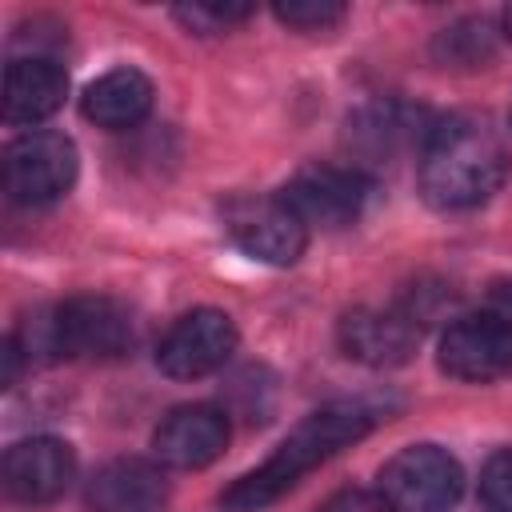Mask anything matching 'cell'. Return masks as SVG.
<instances>
[{
	"label": "cell",
	"instance_id": "6da1fadb",
	"mask_svg": "<svg viewBox=\"0 0 512 512\" xmlns=\"http://www.w3.org/2000/svg\"><path fill=\"white\" fill-rule=\"evenodd\" d=\"M380 420H384L380 408L376 404H364V400L324 404L320 412L304 416L276 444V452L260 468H252L248 476H240L220 496V512H260V508L276 504L288 488L300 484V476H308L312 468H320L324 460H332L340 448H352L356 440H364Z\"/></svg>",
	"mask_w": 512,
	"mask_h": 512
},
{
	"label": "cell",
	"instance_id": "7a4b0ae2",
	"mask_svg": "<svg viewBox=\"0 0 512 512\" xmlns=\"http://www.w3.org/2000/svg\"><path fill=\"white\" fill-rule=\"evenodd\" d=\"M512 172L504 144L476 120H436L420 148V196L440 212L488 204Z\"/></svg>",
	"mask_w": 512,
	"mask_h": 512
},
{
	"label": "cell",
	"instance_id": "3957f363",
	"mask_svg": "<svg viewBox=\"0 0 512 512\" xmlns=\"http://www.w3.org/2000/svg\"><path fill=\"white\" fill-rule=\"evenodd\" d=\"M376 492L392 512H452L464 492V468L440 444H408L380 468Z\"/></svg>",
	"mask_w": 512,
	"mask_h": 512
},
{
	"label": "cell",
	"instance_id": "277c9868",
	"mask_svg": "<svg viewBox=\"0 0 512 512\" xmlns=\"http://www.w3.org/2000/svg\"><path fill=\"white\" fill-rule=\"evenodd\" d=\"M80 172L76 144L64 132H24L4 152V192L12 204H56Z\"/></svg>",
	"mask_w": 512,
	"mask_h": 512
},
{
	"label": "cell",
	"instance_id": "5b68a950",
	"mask_svg": "<svg viewBox=\"0 0 512 512\" xmlns=\"http://www.w3.org/2000/svg\"><path fill=\"white\" fill-rule=\"evenodd\" d=\"M56 316V340L60 356H80V360H116L132 348L136 340V316L124 300L104 296V292H80L68 296Z\"/></svg>",
	"mask_w": 512,
	"mask_h": 512
},
{
	"label": "cell",
	"instance_id": "8992f818",
	"mask_svg": "<svg viewBox=\"0 0 512 512\" xmlns=\"http://www.w3.org/2000/svg\"><path fill=\"white\" fill-rule=\"evenodd\" d=\"M224 232L228 240L264 264H296L308 248V228L296 220V212L280 196H232L224 208Z\"/></svg>",
	"mask_w": 512,
	"mask_h": 512
},
{
	"label": "cell",
	"instance_id": "52a82bcc",
	"mask_svg": "<svg viewBox=\"0 0 512 512\" xmlns=\"http://www.w3.org/2000/svg\"><path fill=\"white\" fill-rule=\"evenodd\" d=\"M368 196H372V180L360 168H340V164H308L280 188V200L296 212L304 228L356 224L364 216Z\"/></svg>",
	"mask_w": 512,
	"mask_h": 512
},
{
	"label": "cell",
	"instance_id": "ba28073f",
	"mask_svg": "<svg viewBox=\"0 0 512 512\" xmlns=\"http://www.w3.org/2000/svg\"><path fill=\"white\" fill-rule=\"evenodd\" d=\"M236 352V324L220 308L184 312L156 344V368L172 380H200Z\"/></svg>",
	"mask_w": 512,
	"mask_h": 512
},
{
	"label": "cell",
	"instance_id": "9c48e42d",
	"mask_svg": "<svg viewBox=\"0 0 512 512\" xmlns=\"http://www.w3.org/2000/svg\"><path fill=\"white\" fill-rule=\"evenodd\" d=\"M440 372L460 384H492L512 372V332L484 308L456 316L440 336Z\"/></svg>",
	"mask_w": 512,
	"mask_h": 512
},
{
	"label": "cell",
	"instance_id": "30bf717a",
	"mask_svg": "<svg viewBox=\"0 0 512 512\" xmlns=\"http://www.w3.org/2000/svg\"><path fill=\"white\" fill-rule=\"evenodd\" d=\"M224 448H228V412L216 404H180L152 432L156 460L180 472L208 468Z\"/></svg>",
	"mask_w": 512,
	"mask_h": 512
},
{
	"label": "cell",
	"instance_id": "8fae6325",
	"mask_svg": "<svg viewBox=\"0 0 512 512\" xmlns=\"http://www.w3.org/2000/svg\"><path fill=\"white\" fill-rule=\"evenodd\" d=\"M0 476L16 504H52L76 476V452L56 436H28L4 452Z\"/></svg>",
	"mask_w": 512,
	"mask_h": 512
},
{
	"label": "cell",
	"instance_id": "7c38bea8",
	"mask_svg": "<svg viewBox=\"0 0 512 512\" xmlns=\"http://www.w3.org/2000/svg\"><path fill=\"white\" fill-rule=\"evenodd\" d=\"M340 348L348 360L368 368L408 364L420 344V324L400 308H352L340 316Z\"/></svg>",
	"mask_w": 512,
	"mask_h": 512
},
{
	"label": "cell",
	"instance_id": "4fadbf2b",
	"mask_svg": "<svg viewBox=\"0 0 512 512\" xmlns=\"http://www.w3.org/2000/svg\"><path fill=\"white\" fill-rule=\"evenodd\" d=\"M88 508L92 512H164L168 480L148 460H136V456L112 460L88 480Z\"/></svg>",
	"mask_w": 512,
	"mask_h": 512
},
{
	"label": "cell",
	"instance_id": "5bb4252c",
	"mask_svg": "<svg viewBox=\"0 0 512 512\" xmlns=\"http://www.w3.org/2000/svg\"><path fill=\"white\" fill-rule=\"evenodd\" d=\"M68 96V76L48 56H16L4 68V120L40 124Z\"/></svg>",
	"mask_w": 512,
	"mask_h": 512
},
{
	"label": "cell",
	"instance_id": "9a60e30c",
	"mask_svg": "<svg viewBox=\"0 0 512 512\" xmlns=\"http://www.w3.org/2000/svg\"><path fill=\"white\" fill-rule=\"evenodd\" d=\"M152 80L140 72V68H108L100 72L84 96H80V112L96 124V128H108V132H124V128H136L148 112H152Z\"/></svg>",
	"mask_w": 512,
	"mask_h": 512
},
{
	"label": "cell",
	"instance_id": "2e32d148",
	"mask_svg": "<svg viewBox=\"0 0 512 512\" xmlns=\"http://www.w3.org/2000/svg\"><path fill=\"white\" fill-rule=\"evenodd\" d=\"M432 128H436V120H424L420 108L400 104V100H380V104L360 108L348 120V140L368 156H392V152H400L404 144H416V140L424 148Z\"/></svg>",
	"mask_w": 512,
	"mask_h": 512
},
{
	"label": "cell",
	"instance_id": "e0dca14e",
	"mask_svg": "<svg viewBox=\"0 0 512 512\" xmlns=\"http://www.w3.org/2000/svg\"><path fill=\"white\" fill-rule=\"evenodd\" d=\"M436 52L444 64H480L492 56V28L488 20H460L436 36Z\"/></svg>",
	"mask_w": 512,
	"mask_h": 512
},
{
	"label": "cell",
	"instance_id": "ac0fdd59",
	"mask_svg": "<svg viewBox=\"0 0 512 512\" xmlns=\"http://www.w3.org/2000/svg\"><path fill=\"white\" fill-rule=\"evenodd\" d=\"M172 16L196 32V36H216V32H228L232 24H244L252 16L248 4H208V0H196V4H180L172 8Z\"/></svg>",
	"mask_w": 512,
	"mask_h": 512
},
{
	"label": "cell",
	"instance_id": "d6986e66",
	"mask_svg": "<svg viewBox=\"0 0 512 512\" xmlns=\"http://www.w3.org/2000/svg\"><path fill=\"white\" fill-rule=\"evenodd\" d=\"M280 24L296 28V32H328L344 20V4L336 0H288L272 8Z\"/></svg>",
	"mask_w": 512,
	"mask_h": 512
},
{
	"label": "cell",
	"instance_id": "ffe728a7",
	"mask_svg": "<svg viewBox=\"0 0 512 512\" xmlns=\"http://www.w3.org/2000/svg\"><path fill=\"white\" fill-rule=\"evenodd\" d=\"M480 504L484 512H512V448L488 456L480 472Z\"/></svg>",
	"mask_w": 512,
	"mask_h": 512
},
{
	"label": "cell",
	"instance_id": "44dd1931",
	"mask_svg": "<svg viewBox=\"0 0 512 512\" xmlns=\"http://www.w3.org/2000/svg\"><path fill=\"white\" fill-rule=\"evenodd\" d=\"M320 512H392L388 504H384V496L380 492H364V488H344V492H336Z\"/></svg>",
	"mask_w": 512,
	"mask_h": 512
},
{
	"label": "cell",
	"instance_id": "7402d4cb",
	"mask_svg": "<svg viewBox=\"0 0 512 512\" xmlns=\"http://www.w3.org/2000/svg\"><path fill=\"white\" fill-rule=\"evenodd\" d=\"M508 332H512V280H496L492 288H488V304H484Z\"/></svg>",
	"mask_w": 512,
	"mask_h": 512
},
{
	"label": "cell",
	"instance_id": "603a6c76",
	"mask_svg": "<svg viewBox=\"0 0 512 512\" xmlns=\"http://www.w3.org/2000/svg\"><path fill=\"white\" fill-rule=\"evenodd\" d=\"M500 28H504V36H508V40H512V4H508V8H504V16H500Z\"/></svg>",
	"mask_w": 512,
	"mask_h": 512
},
{
	"label": "cell",
	"instance_id": "cb8c5ba5",
	"mask_svg": "<svg viewBox=\"0 0 512 512\" xmlns=\"http://www.w3.org/2000/svg\"><path fill=\"white\" fill-rule=\"evenodd\" d=\"M508 124H512V112H508Z\"/></svg>",
	"mask_w": 512,
	"mask_h": 512
}]
</instances>
